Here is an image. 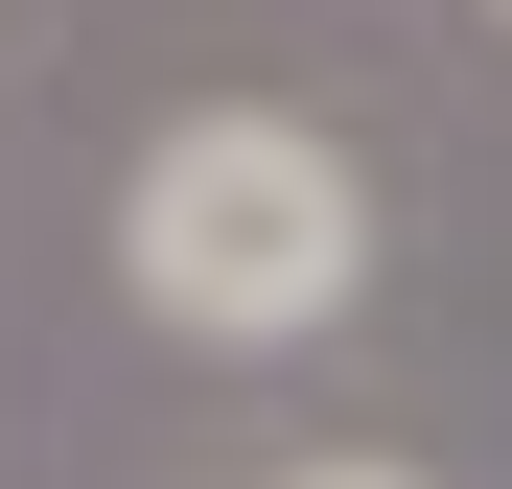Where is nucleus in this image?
<instances>
[{
	"instance_id": "nucleus-1",
	"label": "nucleus",
	"mask_w": 512,
	"mask_h": 489,
	"mask_svg": "<svg viewBox=\"0 0 512 489\" xmlns=\"http://www.w3.org/2000/svg\"><path fill=\"white\" fill-rule=\"evenodd\" d=\"M117 257H140V303L187 326V350H303V326L373 280V187H350V140H303V117H163L140 187H117Z\"/></svg>"
},
{
	"instance_id": "nucleus-2",
	"label": "nucleus",
	"mask_w": 512,
	"mask_h": 489,
	"mask_svg": "<svg viewBox=\"0 0 512 489\" xmlns=\"http://www.w3.org/2000/svg\"><path fill=\"white\" fill-rule=\"evenodd\" d=\"M303 489H419V466H303Z\"/></svg>"
}]
</instances>
